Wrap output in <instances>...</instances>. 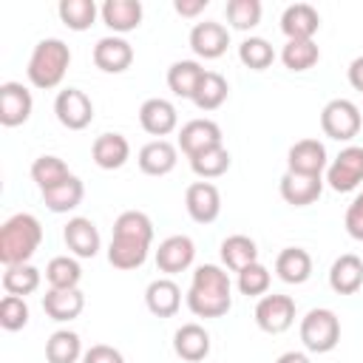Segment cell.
I'll list each match as a JSON object with an SVG mask.
<instances>
[{
	"instance_id": "cell-31",
	"label": "cell",
	"mask_w": 363,
	"mask_h": 363,
	"mask_svg": "<svg viewBox=\"0 0 363 363\" xmlns=\"http://www.w3.org/2000/svg\"><path fill=\"white\" fill-rule=\"evenodd\" d=\"M82 196H85V184L77 176L60 182L57 187L43 190V201H45V207L51 213H71V210H77L79 201H82Z\"/></svg>"
},
{
	"instance_id": "cell-45",
	"label": "cell",
	"mask_w": 363,
	"mask_h": 363,
	"mask_svg": "<svg viewBox=\"0 0 363 363\" xmlns=\"http://www.w3.org/2000/svg\"><path fill=\"white\" fill-rule=\"evenodd\" d=\"M82 363H125V357H122L119 349H113V346H108V343H96V346L85 349Z\"/></svg>"
},
{
	"instance_id": "cell-13",
	"label": "cell",
	"mask_w": 363,
	"mask_h": 363,
	"mask_svg": "<svg viewBox=\"0 0 363 363\" xmlns=\"http://www.w3.org/2000/svg\"><path fill=\"white\" fill-rule=\"evenodd\" d=\"M329 167V156L323 142L318 139H298L286 153V170L301 176H320Z\"/></svg>"
},
{
	"instance_id": "cell-12",
	"label": "cell",
	"mask_w": 363,
	"mask_h": 363,
	"mask_svg": "<svg viewBox=\"0 0 363 363\" xmlns=\"http://www.w3.org/2000/svg\"><path fill=\"white\" fill-rule=\"evenodd\" d=\"M139 125H142L145 133H150L156 139H164L167 133H173L179 128L176 105L170 99H162V96L145 99L142 108H139Z\"/></svg>"
},
{
	"instance_id": "cell-24",
	"label": "cell",
	"mask_w": 363,
	"mask_h": 363,
	"mask_svg": "<svg viewBox=\"0 0 363 363\" xmlns=\"http://www.w3.org/2000/svg\"><path fill=\"white\" fill-rule=\"evenodd\" d=\"M173 352L187 363H201L210 354V332L199 323H182L173 335Z\"/></svg>"
},
{
	"instance_id": "cell-29",
	"label": "cell",
	"mask_w": 363,
	"mask_h": 363,
	"mask_svg": "<svg viewBox=\"0 0 363 363\" xmlns=\"http://www.w3.org/2000/svg\"><path fill=\"white\" fill-rule=\"evenodd\" d=\"M201 77H204L201 62H196V60H179V62H173L167 68V88L176 96H182V99H193Z\"/></svg>"
},
{
	"instance_id": "cell-43",
	"label": "cell",
	"mask_w": 363,
	"mask_h": 363,
	"mask_svg": "<svg viewBox=\"0 0 363 363\" xmlns=\"http://www.w3.org/2000/svg\"><path fill=\"white\" fill-rule=\"evenodd\" d=\"M28 323V303L20 295H6L0 301V326L6 332H17Z\"/></svg>"
},
{
	"instance_id": "cell-11",
	"label": "cell",
	"mask_w": 363,
	"mask_h": 363,
	"mask_svg": "<svg viewBox=\"0 0 363 363\" xmlns=\"http://www.w3.org/2000/svg\"><path fill=\"white\" fill-rule=\"evenodd\" d=\"M31 111H34V99L23 82L0 85V125L3 128H17V125L28 122Z\"/></svg>"
},
{
	"instance_id": "cell-17",
	"label": "cell",
	"mask_w": 363,
	"mask_h": 363,
	"mask_svg": "<svg viewBox=\"0 0 363 363\" xmlns=\"http://www.w3.org/2000/svg\"><path fill=\"white\" fill-rule=\"evenodd\" d=\"M196 258V244L190 235H167L156 250V267L164 275L184 272Z\"/></svg>"
},
{
	"instance_id": "cell-32",
	"label": "cell",
	"mask_w": 363,
	"mask_h": 363,
	"mask_svg": "<svg viewBox=\"0 0 363 363\" xmlns=\"http://www.w3.org/2000/svg\"><path fill=\"white\" fill-rule=\"evenodd\" d=\"M82 354H85L82 340L71 329H57L45 340V360L48 363H77V360H82Z\"/></svg>"
},
{
	"instance_id": "cell-37",
	"label": "cell",
	"mask_w": 363,
	"mask_h": 363,
	"mask_svg": "<svg viewBox=\"0 0 363 363\" xmlns=\"http://www.w3.org/2000/svg\"><path fill=\"white\" fill-rule=\"evenodd\" d=\"M40 269L37 267H31V264H14V267H6V272H3V289H6V295H20V298H26V295H31V292H37L40 289Z\"/></svg>"
},
{
	"instance_id": "cell-8",
	"label": "cell",
	"mask_w": 363,
	"mask_h": 363,
	"mask_svg": "<svg viewBox=\"0 0 363 363\" xmlns=\"http://www.w3.org/2000/svg\"><path fill=\"white\" fill-rule=\"evenodd\" d=\"M57 122L68 130H85L94 122V102L79 88H62L54 99Z\"/></svg>"
},
{
	"instance_id": "cell-27",
	"label": "cell",
	"mask_w": 363,
	"mask_h": 363,
	"mask_svg": "<svg viewBox=\"0 0 363 363\" xmlns=\"http://www.w3.org/2000/svg\"><path fill=\"white\" fill-rule=\"evenodd\" d=\"M329 286L337 295H354L363 286V261L354 252H343L329 267Z\"/></svg>"
},
{
	"instance_id": "cell-16",
	"label": "cell",
	"mask_w": 363,
	"mask_h": 363,
	"mask_svg": "<svg viewBox=\"0 0 363 363\" xmlns=\"http://www.w3.org/2000/svg\"><path fill=\"white\" fill-rule=\"evenodd\" d=\"M221 128H218V122H213V119H190V122H184L182 125V130H179V147H182V153L190 159V156H196V153H201V150H210V147H218L221 145Z\"/></svg>"
},
{
	"instance_id": "cell-40",
	"label": "cell",
	"mask_w": 363,
	"mask_h": 363,
	"mask_svg": "<svg viewBox=\"0 0 363 363\" xmlns=\"http://www.w3.org/2000/svg\"><path fill=\"white\" fill-rule=\"evenodd\" d=\"M261 0H230L224 6V14H227V23L230 28L235 31H250L261 23Z\"/></svg>"
},
{
	"instance_id": "cell-4",
	"label": "cell",
	"mask_w": 363,
	"mask_h": 363,
	"mask_svg": "<svg viewBox=\"0 0 363 363\" xmlns=\"http://www.w3.org/2000/svg\"><path fill=\"white\" fill-rule=\"evenodd\" d=\"M68 65H71V48L60 37H45L34 45L26 65V77L34 88L51 91L65 79Z\"/></svg>"
},
{
	"instance_id": "cell-36",
	"label": "cell",
	"mask_w": 363,
	"mask_h": 363,
	"mask_svg": "<svg viewBox=\"0 0 363 363\" xmlns=\"http://www.w3.org/2000/svg\"><path fill=\"white\" fill-rule=\"evenodd\" d=\"M230 150L224 147V145H218V147H210V150H201V153H196V156H190V170L201 179V182H207V179H218V176H224L227 170H230Z\"/></svg>"
},
{
	"instance_id": "cell-38",
	"label": "cell",
	"mask_w": 363,
	"mask_h": 363,
	"mask_svg": "<svg viewBox=\"0 0 363 363\" xmlns=\"http://www.w3.org/2000/svg\"><path fill=\"white\" fill-rule=\"evenodd\" d=\"M320 60V48L315 40H286L281 48V62L289 71H309Z\"/></svg>"
},
{
	"instance_id": "cell-28",
	"label": "cell",
	"mask_w": 363,
	"mask_h": 363,
	"mask_svg": "<svg viewBox=\"0 0 363 363\" xmlns=\"http://www.w3.org/2000/svg\"><path fill=\"white\" fill-rule=\"evenodd\" d=\"M275 275L284 284H306L312 275V255L303 247H284L275 258Z\"/></svg>"
},
{
	"instance_id": "cell-34",
	"label": "cell",
	"mask_w": 363,
	"mask_h": 363,
	"mask_svg": "<svg viewBox=\"0 0 363 363\" xmlns=\"http://www.w3.org/2000/svg\"><path fill=\"white\" fill-rule=\"evenodd\" d=\"M45 281H48L51 289H79L82 267L71 255H54L45 264Z\"/></svg>"
},
{
	"instance_id": "cell-21",
	"label": "cell",
	"mask_w": 363,
	"mask_h": 363,
	"mask_svg": "<svg viewBox=\"0 0 363 363\" xmlns=\"http://www.w3.org/2000/svg\"><path fill=\"white\" fill-rule=\"evenodd\" d=\"M136 162L145 176H167L179 162V147L167 139H153V142L142 145Z\"/></svg>"
},
{
	"instance_id": "cell-44",
	"label": "cell",
	"mask_w": 363,
	"mask_h": 363,
	"mask_svg": "<svg viewBox=\"0 0 363 363\" xmlns=\"http://www.w3.org/2000/svg\"><path fill=\"white\" fill-rule=\"evenodd\" d=\"M343 227H346V233H349L354 241H363V190H360V193L352 199V204L346 207Z\"/></svg>"
},
{
	"instance_id": "cell-14",
	"label": "cell",
	"mask_w": 363,
	"mask_h": 363,
	"mask_svg": "<svg viewBox=\"0 0 363 363\" xmlns=\"http://www.w3.org/2000/svg\"><path fill=\"white\" fill-rule=\"evenodd\" d=\"M227 45H230V31L216 20H204L190 28V48L201 60H218L227 51Z\"/></svg>"
},
{
	"instance_id": "cell-46",
	"label": "cell",
	"mask_w": 363,
	"mask_h": 363,
	"mask_svg": "<svg viewBox=\"0 0 363 363\" xmlns=\"http://www.w3.org/2000/svg\"><path fill=\"white\" fill-rule=\"evenodd\" d=\"M207 3L210 0H173V9L182 17H196V14H201L207 9Z\"/></svg>"
},
{
	"instance_id": "cell-10",
	"label": "cell",
	"mask_w": 363,
	"mask_h": 363,
	"mask_svg": "<svg viewBox=\"0 0 363 363\" xmlns=\"http://www.w3.org/2000/svg\"><path fill=\"white\" fill-rule=\"evenodd\" d=\"M184 207L196 224H213L221 213V193L213 182H193L184 190Z\"/></svg>"
},
{
	"instance_id": "cell-39",
	"label": "cell",
	"mask_w": 363,
	"mask_h": 363,
	"mask_svg": "<svg viewBox=\"0 0 363 363\" xmlns=\"http://www.w3.org/2000/svg\"><path fill=\"white\" fill-rule=\"evenodd\" d=\"M57 14H60V20H62L71 31H85V28L94 26L99 9H96L94 0H62V3L57 6Z\"/></svg>"
},
{
	"instance_id": "cell-48",
	"label": "cell",
	"mask_w": 363,
	"mask_h": 363,
	"mask_svg": "<svg viewBox=\"0 0 363 363\" xmlns=\"http://www.w3.org/2000/svg\"><path fill=\"white\" fill-rule=\"evenodd\" d=\"M275 363H312V360H309L306 352H284Z\"/></svg>"
},
{
	"instance_id": "cell-30",
	"label": "cell",
	"mask_w": 363,
	"mask_h": 363,
	"mask_svg": "<svg viewBox=\"0 0 363 363\" xmlns=\"http://www.w3.org/2000/svg\"><path fill=\"white\" fill-rule=\"evenodd\" d=\"M221 261H224L227 269L241 272L244 267H250V264L258 261V247H255V241L250 235H241V233L227 235L221 241Z\"/></svg>"
},
{
	"instance_id": "cell-33",
	"label": "cell",
	"mask_w": 363,
	"mask_h": 363,
	"mask_svg": "<svg viewBox=\"0 0 363 363\" xmlns=\"http://www.w3.org/2000/svg\"><path fill=\"white\" fill-rule=\"evenodd\" d=\"M227 94H230L227 79L218 71H204V77H201V82L193 94V105L199 111H216L227 102Z\"/></svg>"
},
{
	"instance_id": "cell-25",
	"label": "cell",
	"mask_w": 363,
	"mask_h": 363,
	"mask_svg": "<svg viewBox=\"0 0 363 363\" xmlns=\"http://www.w3.org/2000/svg\"><path fill=\"white\" fill-rule=\"evenodd\" d=\"M94 164L102 170H119L130 159V142L122 133H102L91 145Z\"/></svg>"
},
{
	"instance_id": "cell-3",
	"label": "cell",
	"mask_w": 363,
	"mask_h": 363,
	"mask_svg": "<svg viewBox=\"0 0 363 363\" xmlns=\"http://www.w3.org/2000/svg\"><path fill=\"white\" fill-rule=\"evenodd\" d=\"M43 244V224L31 213H14L0 227V261L3 267L28 264Z\"/></svg>"
},
{
	"instance_id": "cell-42",
	"label": "cell",
	"mask_w": 363,
	"mask_h": 363,
	"mask_svg": "<svg viewBox=\"0 0 363 363\" xmlns=\"http://www.w3.org/2000/svg\"><path fill=\"white\" fill-rule=\"evenodd\" d=\"M238 278H235V286H238V292L241 295H247V298H264L267 295V289H269V281H272V275H269V269L261 264V261H255V264H250V267H244L241 272H235Z\"/></svg>"
},
{
	"instance_id": "cell-6",
	"label": "cell",
	"mask_w": 363,
	"mask_h": 363,
	"mask_svg": "<svg viewBox=\"0 0 363 363\" xmlns=\"http://www.w3.org/2000/svg\"><path fill=\"white\" fill-rule=\"evenodd\" d=\"M360 108L352 99H329L320 111V130L335 142H352L360 133Z\"/></svg>"
},
{
	"instance_id": "cell-35",
	"label": "cell",
	"mask_w": 363,
	"mask_h": 363,
	"mask_svg": "<svg viewBox=\"0 0 363 363\" xmlns=\"http://www.w3.org/2000/svg\"><path fill=\"white\" fill-rule=\"evenodd\" d=\"M71 176H74V173L68 170V164H65L60 156L43 153V156H37V159L31 162V179H34V184L40 187V193L48 190V187H57L60 182H65V179H71Z\"/></svg>"
},
{
	"instance_id": "cell-9",
	"label": "cell",
	"mask_w": 363,
	"mask_h": 363,
	"mask_svg": "<svg viewBox=\"0 0 363 363\" xmlns=\"http://www.w3.org/2000/svg\"><path fill=\"white\" fill-rule=\"evenodd\" d=\"M255 323L267 335H281L295 323V301L289 295H264L255 303Z\"/></svg>"
},
{
	"instance_id": "cell-47",
	"label": "cell",
	"mask_w": 363,
	"mask_h": 363,
	"mask_svg": "<svg viewBox=\"0 0 363 363\" xmlns=\"http://www.w3.org/2000/svg\"><path fill=\"white\" fill-rule=\"evenodd\" d=\"M346 77H349V85H352L354 91H360V94H363V57H354V60L349 62Z\"/></svg>"
},
{
	"instance_id": "cell-22",
	"label": "cell",
	"mask_w": 363,
	"mask_h": 363,
	"mask_svg": "<svg viewBox=\"0 0 363 363\" xmlns=\"http://www.w3.org/2000/svg\"><path fill=\"white\" fill-rule=\"evenodd\" d=\"M142 14H145V9H142L139 0H105L102 9H99L102 23L113 34H128V31L139 28Z\"/></svg>"
},
{
	"instance_id": "cell-7",
	"label": "cell",
	"mask_w": 363,
	"mask_h": 363,
	"mask_svg": "<svg viewBox=\"0 0 363 363\" xmlns=\"http://www.w3.org/2000/svg\"><path fill=\"white\" fill-rule=\"evenodd\" d=\"M363 182V147L349 145L343 147L326 167V184L335 193H352Z\"/></svg>"
},
{
	"instance_id": "cell-19",
	"label": "cell",
	"mask_w": 363,
	"mask_h": 363,
	"mask_svg": "<svg viewBox=\"0 0 363 363\" xmlns=\"http://www.w3.org/2000/svg\"><path fill=\"white\" fill-rule=\"evenodd\" d=\"M320 28V14L309 3H292L281 14V31L286 40H312Z\"/></svg>"
},
{
	"instance_id": "cell-5",
	"label": "cell",
	"mask_w": 363,
	"mask_h": 363,
	"mask_svg": "<svg viewBox=\"0 0 363 363\" xmlns=\"http://www.w3.org/2000/svg\"><path fill=\"white\" fill-rule=\"evenodd\" d=\"M301 343L312 354H326L340 343V318L332 309H309L301 318Z\"/></svg>"
},
{
	"instance_id": "cell-15",
	"label": "cell",
	"mask_w": 363,
	"mask_h": 363,
	"mask_svg": "<svg viewBox=\"0 0 363 363\" xmlns=\"http://www.w3.org/2000/svg\"><path fill=\"white\" fill-rule=\"evenodd\" d=\"M91 57H94V65H96L99 71H105V74H122V71H128L130 62H133V45H130L125 37L111 34V37L96 40Z\"/></svg>"
},
{
	"instance_id": "cell-26",
	"label": "cell",
	"mask_w": 363,
	"mask_h": 363,
	"mask_svg": "<svg viewBox=\"0 0 363 363\" xmlns=\"http://www.w3.org/2000/svg\"><path fill=\"white\" fill-rule=\"evenodd\" d=\"M43 309H45V315H48L51 320L68 323V320H74V318L82 315V309H85V295H82L79 289H51V286H48V292L43 295Z\"/></svg>"
},
{
	"instance_id": "cell-18",
	"label": "cell",
	"mask_w": 363,
	"mask_h": 363,
	"mask_svg": "<svg viewBox=\"0 0 363 363\" xmlns=\"http://www.w3.org/2000/svg\"><path fill=\"white\" fill-rule=\"evenodd\" d=\"M62 238H65V247H68L77 258H94V255L99 252V244H102L96 224H94L91 218H85V216L68 218V224H65V230H62Z\"/></svg>"
},
{
	"instance_id": "cell-41",
	"label": "cell",
	"mask_w": 363,
	"mask_h": 363,
	"mask_svg": "<svg viewBox=\"0 0 363 363\" xmlns=\"http://www.w3.org/2000/svg\"><path fill=\"white\" fill-rule=\"evenodd\" d=\"M238 60H241L250 71H264V68L272 65L275 51H272V45H269L264 37H247V40H241V45H238Z\"/></svg>"
},
{
	"instance_id": "cell-23",
	"label": "cell",
	"mask_w": 363,
	"mask_h": 363,
	"mask_svg": "<svg viewBox=\"0 0 363 363\" xmlns=\"http://www.w3.org/2000/svg\"><path fill=\"white\" fill-rule=\"evenodd\" d=\"M145 306L156 318H173L182 306V289L173 278H156L145 289Z\"/></svg>"
},
{
	"instance_id": "cell-2",
	"label": "cell",
	"mask_w": 363,
	"mask_h": 363,
	"mask_svg": "<svg viewBox=\"0 0 363 363\" xmlns=\"http://www.w3.org/2000/svg\"><path fill=\"white\" fill-rule=\"evenodd\" d=\"M233 306V284L230 275L218 264H201L193 272L187 289V309L196 318H221Z\"/></svg>"
},
{
	"instance_id": "cell-1",
	"label": "cell",
	"mask_w": 363,
	"mask_h": 363,
	"mask_svg": "<svg viewBox=\"0 0 363 363\" xmlns=\"http://www.w3.org/2000/svg\"><path fill=\"white\" fill-rule=\"evenodd\" d=\"M153 244V221L142 210H125L113 221V235L108 244V261L116 269H139L147 261Z\"/></svg>"
},
{
	"instance_id": "cell-20",
	"label": "cell",
	"mask_w": 363,
	"mask_h": 363,
	"mask_svg": "<svg viewBox=\"0 0 363 363\" xmlns=\"http://www.w3.org/2000/svg\"><path fill=\"white\" fill-rule=\"evenodd\" d=\"M278 190H281V199L292 207H306V204H315L323 193V179L320 176H301V173H284L281 182H278Z\"/></svg>"
}]
</instances>
